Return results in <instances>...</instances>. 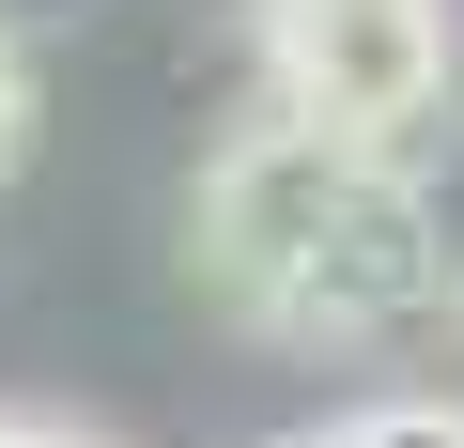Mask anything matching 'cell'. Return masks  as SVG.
<instances>
[{"label": "cell", "instance_id": "cell-1", "mask_svg": "<svg viewBox=\"0 0 464 448\" xmlns=\"http://www.w3.org/2000/svg\"><path fill=\"white\" fill-rule=\"evenodd\" d=\"M186 263L248 310L264 340H402L464 294V248L418 170H372L356 139L264 109L248 139H217L186 201Z\"/></svg>", "mask_w": 464, "mask_h": 448}, {"label": "cell", "instance_id": "cell-2", "mask_svg": "<svg viewBox=\"0 0 464 448\" xmlns=\"http://www.w3.org/2000/svg\"><path fill=\"white\" fill-rule=\"evenodd\" d=\"M264 78L295 124L356 139L372 170H433L464 124L449 0H264Z\"/></svg>", "mask_w": 464, "mask_h": 448}, {"label": "cell", "instance_id": "cell-3", "mask_svg": "<svg viewBox=\"0 0 464 448\" xmlns=\"http://www.w3.org/2000/svg\"><path fill=\"white\" fill-rule=\"evenodd\" d=\"M341 448H464V402H356Z\"/></svg>", "mask_w": 464, "mask_h": 448}, {"label": "cell", "instance_id": "cell-4", "mask_svg": "<svg viewBox=\"0 0 464 448\" xmlns=\"http://www.w3.org/2000/svg\"><path fill=\"white\" fill-rule=\"evenodd\" d=\"M16 155H32V47L0 32V170H16Z\"/></svg>", "mask_w": 464, "mask_h": 448}, {"label": "cell", "instance_id": "cell-5", "mask_svg": "<svg viewBox=\"0 0 464 448\" xmlns=\"http://www.w3.org/2000/svg\"><path fill=\"white\" fill-rule=\"evenodd\" d=\"M0 448H109V433H78V417H0Z\"/></svg>", "mask_w": 464, "mask_h": 448}, {"label": "cell", "instance_id": "cell-6", "mask_svg": "<svg viewBox=\"0 0 464 448\" xmlns=\"http://www.w3.org/2000/svg\"><path fill=\"white\" fill-rule=\"evenodd\" d=\"M47 16H93V0H0V32H16V47H32Z\"/></svg>", "mask_w": 464, "mask_h": 448}, {"label": "cell", "instance_id": "cell-7", "mask_svg": "<svg viewBox=\"0 0 464 448\" xmlns=\"http://www.w3.org/2000/svg\"><path fill=\"white\" fill-rule=\"evenodd\" d=\"M279 448H341V433H279Z\"/></svg>", "mask_w": 464, "mask_h": 448}]
</instances>
